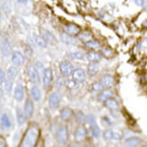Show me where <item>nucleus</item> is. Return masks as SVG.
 Masks as SVG:
<instances>
[{"label": "nucleus", "instance_id": "34", "mask_svg": "<svg viewBox=\"0 0 147 147\" xmlns=\"http://www.w3.org/2000/svg\"><path fill=\"white\" fill-rule=\"evenodd\" d=\"M103 86L102 85L101 82H95V83L92 85V89L96 92L102 91L103 89Z\"/></svg>", "mask_w": 147, "mask_h": 147}, {"label": "nucleus", "instance_id": "19", "mask_svg": "<svg viewBox=\"0 0 147 147\" xmlns=\"http://www.w3.org/2000/svg\"><path fill=\"white\" fill-rule=\"evenodd\" d=\"M86 58L91 63H97L101 59L102 56L99 53L96 52H89L87 53Z\"/></svg>", "mask_w": 147, "mask_h": 147}, {"label": "nucleus", "instance_id": "16", "mask_svg": "<svg viewBox=\"0 0 147 147\" xmlns=\"http://www.w3.org/2000/svg\"><path fill=\"white\" fill-rule=\"evenodd\" d=\"M61 39L62 41L65 44L68 45H76L78 42L77 39H76L75 38H73V36L68 35L66 33H63L60 35Z\"/></svg>", "mask_w": 147, "mask_h": 147}, {"label": "nucleus", "instance_id": "8", "mask_svg": "<svg viewBox=\"0 0 147 147\" xmlns=\"http://www.w3.org/2000/svg\"><path fill=\"white\" fill-rule=\"evenodd\" d=\"M12 60L15 65L20 66L23 65L25 62V57L20 52H14L12 55Z\"/></svg>", "mask_w": 147, "mask_h": 147}, {"label": "nucleus", "instance_id": "29", "mask_svg": "<svg viewBox=\"0 0 147 147\" xmlns=\"http://www.w3.org/2000/svg\"><path fill=\"white\" fill-rule=\"evenodd\" d=\"M86 123L89 124V126H92V125H96V119L95 118V116L92 114H89L86 116Z\"/></svg>", "mask_w": 147, "mask_h": 147}, {"label": "nucleus", "instance_id": "1", "mask_svg": "<svg viewBox=\"0 0 147 147\" xmlns=\"http://www.w3.org/2000/svg\"><path fill=\"white\" fill-rule=\"evenodd\" d=\"M39 136V129L36 125H32L27 129L21 142V146L33 147L36 146Z\"/></svg>", "mask_w": 147, "mask_h": 147}, {"label": "nucleus", "instance_id": "36", "mask_svg": "<svg viewBox=\"0 0 147 147\" xmlns=\"http://www.w3.org/2000/svg\"><path fill=\"white\" fill-rule=\"evenodd\" d=\"M12 84H13V81H11V80H6L5 81V90L8 92H10L12 90Z\"/></svg>", "mask_w": 147, "mask_h": 147}, {"label": "nucleus", "instance_id": "42", "mask_svg": "<svg viewBox=\"0 0 147 147\" xmlns=\"http://www.w3.org/2000/svg\"><path fill=\"white\" fill-rule=\"evenodd\" d=\"M146 41H147V38H146Z\"/></svg>", "mask_w": 147, "mask_h": 147}, {"label": "nucleus", "instance_id": "39", "mask_svg": "<svg viewBox=\"0 0 147 147\" xmlns=\"http://www.w3.org/2000/svg\"><path fill=\"white\" fill-rule=\"evenodd\" d=\"M5 146V140H4V138L2 136H0V147Z\"/></svg>", "mask_w": 147, "mask_h": 147}, {"label": "nucleus", "instance_id": "21", "mask_svg": "<svg viewBox=\"0 0 147 147\" xmlns=\"http://www.w3.org/2000/svg\"><path fill=\"white\" fill-rule=\"evenodd\" d=\"M18 75V69L16 66H10L7 71V80L13 81Z\"/></svg>", "mask_w": 147, "mask_h": 147}, {"label": "nucleus", "instance_id": "24", "mask_svg": "<svg viewBox=\"0 0 147 147\" xmlns=\"http://www.w3.org/2000/svg\"><path fill=\"white\" fill-rule=\"evenodd\" d=\"M88 73L89 76L96 75L97 72H99V66L96 63H91L88 65Z\"/></svg>", "mask_w": 147, "mask_h": 147}, {"label": "nucleus", "instance_id": "32", "mask_svg": "<svg viewBox=\"0 0 147 147\" xmlns=\"http://www.w3.org/2000/svg\"><path fill=\"white\" fill-rule=\"evenodd\" d=\"M69 57L72 59H78V60H82L84 58V56L81 53H69Z\"/></svg>", "mask_w": 147, "mask_h": 147}, {"label": "nucleus", "instance_id": "30", "mask_svg": "<svg viewBox=\"0 0 147 147\" xmlns=\"http://www.w3.org/2000/svg\"><path fill=\"white\" fill-rule=\"evenodd\" d=\"M80 39H81V40H82V41H84L86 42L91 40L92 35L89 33V32H83L82 33H80Z\"/></svg>", "mask_w": 147, "mask_h": 147}, {"label": "nucleus", "instance_id": "31", "mask_svg": "<svg viewBox=\"0 0 147 147\" xmlns=\"http://www.w3.org/2000/svg\"><path fill=\"white\" fill-rule=\"evenodd\" d=\"M75 119L78 123H82L86 120V116L81 111L77 112L75 115Z\"/></svg>", "mask_w": 147, "mask_h": 147}, {"label": "nucleus", "instance_id": "20", "mask_svg": "<svg viewBox=\"0 0 147 147\" xmlns=\"http://www.w3.org/2000/svg\"><path fill=\"white\" fill-rule=\"evenodd\" d=\"M16 119L17 123L20 125H22L24 124L25 121H26V116L25 113H23V111L22 110V109H20V107L16 108Z\"/></svg>", "mask_w": 147, "mask_h": 147}, {"label": "nucleus", "instance_id": "5", "mask_svg": "<svg viewBox=\"0 0 147 147\" xmlns=\"http://www.w3.org/2000/svg\"><path fill=\"white\" fill-rule=\"evenodd\" d=\"M72 76V80L75 81L76 83H82L86 80V73H85L84 70L80 69V68L73 70Z\"/></svg>", "mask_w": 147, "mask_h": 147}, {"label": "nucleus", "instance_id": "25", "mask_svg": "<svg viewBox=\"0 0 147 147\" xmlns=\"http://www.w3.org/2000/svg\"><path fill=\"white\" fill-rule=\"evenodd\" d=\"M112 97H113V92L108 90V89H106V90H104V91L102 92L100 95H99V98L101 101L105 102L106 100H107L109 98H112Z\"/></svg>", "mask_w": 147, "mask_h": 147}, {"label": "nucleus", "instance_id": "10", "mask_svg": "<svg viewBox=\"0 0 147 147\" xmlns=\"http://www.w3.org/2000/svg\"><path fill=\"white\" fill-rule=\"evenodd\" d=\"M34 112V105L31 100H27L25 104V109H24V113L26 116V118L27 119H31L32 116Z\"/></svg>", "mask_w": 147, "mask_h": 147}, {"label": "nucleus", "instance_id": "35", "mask_svg": "<svg viewBox=\"0 0 147 147\" xmlns=\"http://www.w3.org/2000/svg\"><path fill=\"white\" fill-rule=\"evenodd\" d=\"M113 131L110 130V129H108V130H106L104 132L103 136L106 140H113Z\"/></svg>", "mask_w": 147, "mask_h": 147}, {"label": "nucleus", "instance_id": "11", "mask_svg": "<svg viewBox=\"0 0 147 147\" xmlns=\"http://www.w3.org/2000/svg\"><path fill=\"white\" fill-rule=\"evenodd\" d=\"M24 88L22 84H18L15 89L14 96L17 101L21 102L24 99Z\"/></svg>", "mask_w": 147, "mask_h": 147}, {"label": "nucleus", "instance_id": "40", "mask_svg": "<svg viewBox=\"0 0 147 147\" xmlns=\"http://www.w3.org/2000/svg\"><path fill=\"white\" fill-rule=\"evenodd\" d=\"M3 90L0 88V99L3 97Z\"/></svg>", "mask_w": 147, "mask_h": 147}, {"label": "nucleus", "instance_id": "37", "mask_svg": "<svg viewBox=\"0 0 147 147\" xmlns=\"http://www.w3.org/2000/svg\"><path fill=\"white\" fill-rule=\"evenodd\" d=\"M5 81V73L3 69H0V85Z\"/></svg>", "mask_w": 147, "mask_h": 147}, {"label": "nucleus", "instance_id": "23", "mask_svg": "<svg viewBox=\"0 0 147 147\" xmlns=\"http://www.w3.org/2000/svg\"><path fill=\"white\" fill-rule=\"evenodd\" d=\"M141 143V140L137 137H130L125 141L126 146H138Z\"/></svg>", "mask_w": 147, "mask_h": 147}, {"label": "nucleus", "instance_id": "14", "mask_svg": "<svg viewBox=\"0 0 147 147\" xmlns=\"http://www.w3.org/2000/svg\"><path fill=\"white\" fill-rule=\"evenodd\" d=\"M1 49H2V53H3L4 56H8L10 55L11 51H12V46H11V44L7 39H5V40H3L2 42Z\"/></svg>", "mask_w": 147, "mask_h": 147}, {"label": "nucleus", "instance_id": "3", "mask_svg": "<svg viewBox=\"0 0 147 147\" xmlns=\"http://www.w3.org/2000/svg\"><path fill=\"white\" fill-rule=\"evenodd\" d=\"M59 71L62 75L65 77H69L72 74L73 72V65L69 61H63L59 63Z\"/></svg>", "mask_w": 147, "mask_h": 147}, {"label": "nucleus", "instance_id": "22", "mask_svg": "<svg viewBox=\"0 0 147 147\" xmlns=\"http://www.w3.org/2000/svg\"><path fill=\"white\" fill-rule=\"evenodd\" d=\"M31 96L35 101H39L42 98L41 90L39 87L34 86L31 89Z\"/></svg>", "mask_w": 147, "mask_h": 147}, {"label": "nucleus", "instance_id": "17", "mask_svg": "<svg viewBox=\"0 0 147 147\" xmlns=\"http://www.w3.org/2000/svg\"><path fill=\"white\" fill-rule=\"evenodd\" d=\"M105 106L106 108H108L109 109H111V110H116L119 108V105L116 102V100L113 99V98H109L107 100L104 102Z\"/></svg>", "mask_w": 147, "mask_h": 147}, {"label": "nucleus", "instance_id": "13", "mask_svg": "<svg viewBox=\"0 0 147 147\" xmlns=\"http://www.w3.org/2000/svg\"><path fill=\"white\" fill-rule=\"evenodd\" d=\"M100 82H101L102 85L103 87H105V88H109V87H111L113 86L114 82H115V80H114V78L112 76L106 75L101 78Z\"/></svg>", "mask_w": 147, "mask_h": 147}, {"label": "nucleus", "instance_id": "41", "mask_svg": "<svg viewBox=\"0 0 147 147\" xmlns=\"http://www.w3.org/2000/svg\"><path fill=\"white\" fill-rule=\"evenodd\" d=\"M1 16H2V13H1V9H0V20H1Z\"/></svg>", "mask_w": 147, "mask_h": 147}, {"label": "nucleus", "instance_id": "15", "mask_svg": "<svg viewBox=\"0 0 147 147\" xmlns=\"http://www.w3.org/2000/svg\"><path fill=\"white\" fill-rule=\"evenodd\" d=\"M86 137V129L84 126L80 125L76 129L75 133V140L77 142H81Z\"/></svg>", "mask_w": 147, "mask_h": 147}, {"label": "nucleus", "instance_id": "33", "mask_svg": "<svg viewBox=\"0 0 147 147\" xmlns=\"http://www.w3.org/2000/svg\"><path fill=\"white\" fill-rule=\"evenodd\" d=\"M86 46L89 47V48L96 49V48H99V42H97L96 41H94V40H92L91 39V40H89V41L86 42Z\"/></svg>", "mask_w": 147, "mask_h": 147}, {"label": "nucleus", "instance_id": "9", "mask_svg": "<svg viewBox=\"0 0 147 147\" xmlns=\"http://www.w3.org/2000/svg\"><path fill=\"white\" fill-rule=\"evenodd\" d=\"M53 80V72L50 69H46L43 72V85L45 88H48L50 86Z\"/></svg>", "mask_w": 147, "mask_h": 147}, {"label": "nucleus", "instance_id": "12", "mask_svg": "<svg viewBox=\"0 0 147 147\" xmlns=\"http://www.w3.org/2000/svg\"><path fill=\"white\" fill-rule=\"evenodd\" d=\"M0 124L4 129H9L12 127V123L6 113H3L0 117Z\"/></svg>", "mask_w": 147, "mask_h": 147}, {"label": "nucleus", "instance_id": "38", "mask_svg": "<svg viewBox=\"0 0 147 147\" xmlns=\"http://www.w3.org/2000/svg\"><path fill=\"white\" fill-rule=\"evenodd\" d=\"M136 4L139 6H141V7H143L146 5V1L145 0H135Z\"/></svg>", "mask_w": 147, "mask_h": 147}, {"label": "nucleus", "instance_id": "7", "mask_svg": "<svg viewBox=\"0 0 147 147\" xmlns=\"http://www.w3.org/2000/svg\"><path fill=\"white\" fill-rule=\"evenodd\" d=\"M64 30H65V33L72 36H76L78 34H80V27L78 26L77 25L73 24V23H70V24L65 26Z\"/></svg>", "mask_w": 147, "mask_h": 147}, {"label": "nucleus", "instance_id": "2", "mask_svg": "<svg viewBox=\"0 0 147 147\" xmlns=\"http://www.w3.org/2000/svg\"><path fill=\"white\" fill-rule=\"evenodd\" d=\"M62 100V95L59 92L55 91L52 92L49 97V105L53 109H56L59 107Z\"/></svg>", "mask_w": 147, "mask_h": 147}, {"label": "nucleus", "instance_id": "26", "mask_svg": "<svg viewBox=\"0 0 147 147\" xmlns=\"http://www.w3.org/2000/svg\"><path fill=\"white\" fill-rule=\"evenodd\" d=\"M35 41H36V43L42 48H46L47 46V42L42 36H35Z\"/></svg>", "mask_w": 147, "mask_h": 147}, {"label": "nucleus", "instance_id": "27", "mask_svg": "<svg viewBox=\"0 0 147 147\" xmlns=\"http://www.w3.org/2000/svg\"><path fill=\"white\" fill-rule=\"evenodd\" d=\"M42 37L46 39V41L47 42H53L54 41H56V39L53 36V34L49 32L48 31H43L42 32Z\"/></svg>", "mask_w": 147, "mask_h": 147}, {"label": "nucleus", "instance_id": "18", "mask_svg": "<svg viewBox=\"0 0 147 147\" xmlns=\"http://www.w3.org/2000/svg\"><path fill=\"white\" fill-rule=\"evenodd\" d=\"M72 114H73V112L71 109L63 108L60 112V117L63 120L68 121L72 118Z\"/></svg>", "mask_w": 147, "mask_h": 147}, {"label": "nucleus", "instance_id": "6", "mask_svg": "<svg viewBox=\"0 0 147 147\" xmlns=\"http://www.w3.org/2000/svg\"><path fill=\"white\" fill-rule=\"evenodd\" d=\"M57 139L59 143L64 144L68 140V130L67 128L65 127V125L61 126L58 130L57 133Z\"/></svg>", "mask_w": 147, "mask_h": 147}, {"label": "nucleus", "instance_id": "28", "mask_svg": "<svg viewBox=\"0 0 147 147\" xmlns=\"http://www.w3.org/2000/svg\"><path fill=\"white\" fill-rule=\"evenodd\" d=\"M90 132H91L92 136L95 138H99L100 136V130H99V128L97 124L90 126Z\"/></svg>", "mask_w": 147, "mask_h": 147}, {"label": "nucleus", "instance_id": "4", "mask_svg": "<svg viewBox=\"0 0 147 147\" xmlns=\"http://www.w3.org/2000/svg\"><path fill=\"white\" fill-rule=\"evenodd\" d=\"M28 76L29 80H31L32 82L34 84L39 85L40 84V76H39V71L36 69L34 66H29L28 68Z\"/></svg>", "mask_w": 147, "mask_h": 147}]
</instances>
